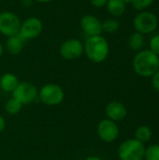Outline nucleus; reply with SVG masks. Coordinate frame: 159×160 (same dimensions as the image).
Segmentation results:
<instances>
[{
    "label": "nucleus",
    "mask_w": 159,
    "mask_h": 160,
    "mask_svg": "<svg viewBox=\"0 0 159 160\" xmlns=\"http://www.w3.org/2000/svg\"><path fill=\"white\" fill-rule=\"evenodd\" d=\"M6 128V120L3 116L0 115V133H2Z\"/></svg>",
    "instance_id": "obj_25"
},
{
    "label": "nucleus",
    "mask_w": 159,
    "mask_h": 160,
    "mask_svg": "<svg viewBox=\"0 0 159 160\" xmlns=\"http://www.w3.org/2000/svg\"><path fill=\"white\" fill-rule=\"evenodd\" d=\"M154 2L155 0H133L132 5L135 9L139 11H143L146 10Z\"/></svg>",
    "instance_id": "obj_21"
},
{
    "label": "nucleus",
    "mask_w": 159,
    "mask_h": 160,
    "mask_svg": "<svg viewBox=\"0 0 159 160\" xmlns=\"http://www.w3.org/2000/svg\"><path fill=\"white\" fill-rule=\"evenodd\" d=\"M91 5L96 8H101L103 7H106L108 0H90Z\"/></svg>",
    "instance_id": "obj_24"
},
{
    "label": "nucleus",
    "mask_w": 159,
    "mask_h": 160,
    "mask_svg": "<svg viewBox=\"0 0 159 160\" xmlns=\"http://www.w3.org/2000/svg\"><path fill=\"white\" fill-rule=\"evenodd\" d=\"M119 27V22L113 18L106 19L102 22V32H105L107 34H113L117 32Z\"/></svg>",
    "instance_id": "obj_19"
},
{
    "label": "nucleus",
    "mask_w": 159,
    "mask_h": 160,
    "mask_svg": "<svg viewBox=\"0 0 159 160\" xmlns=\"http://www.w3.org/2000/svg\"><path fill=\"white\" fill-rule=\"evenodd\" d=\"M150 51L159 56V34L155 35L150 39Z\"/></svg>",
    "instance_id": "obj_22"
},
{
    "label": "nucleus",
    "mask_w": 159,
    "mask_h": 160,
    "mask_svg": "<svg viewBox=\"0 0 159 160\" xmlns=\"http://www.w3.org/2000/svg\"><path fill=\"white\" fill-rule=\"evenodd\" d=\"M126 4H129V3H132L133 2V0H123Z\"/></svg>",
    "instance_id": "obj_30"
},
{
    "label": "nucleus",
    "mask_w": 159,
    "mask_h": 160,
    "mask_svg": "<svg viewBox=\"0 0 159 160\" xmlns=\"http://www.w3.org/2000/svg\"><path fill=\"white\" fill-rule=\"evenodd\" d=\"M80 25L82 32L88 37L98 36L102 33V22L95 15H84L81 19Z\"/></svg>",
    "instance_id": "obj_11"
},
{
    "label": "nucleus",
    "mask_w": 159,
    "mask_h": 160,
    "mask_svg": "<svg viewBox=\"0 0 159 160\" xmlns=\"http://www.w3.org/2000/svg\"><path fill=\"white\" fill-rule=\"evenodd\" d=\"M43 30V23L37 17H29L21 23L19 35L26 41L37 38Z\"/></svg>",
    "instance_id": "obj_8"
},
{
    "label": "nucleus",
    "mask_w": 159,
    "mask_h": 160,
    "mask_svg": "<svg viewBox=\"0 0 159 160\" xmlns=\"http://www.w3.org/2000/svg\"><path fill=\"white\" fill-rule=\"evenodd\" d=\"M152 136H153V132L149 127L141 126L136 129L134 139L141 142L142 143H145V142H150V140L152 139Z\"/></svg>",
    "instance_id": "obj_17"
},
{
    "label": "nucleus",
    "mask_w": 159,
    "mask_h": 160,
    "mask_svg": "<svg viewBox=\"0 0 159 160\" xmlns=\"http://www.w3.org/2000/svg\"><path fill=\"white\" fill-rule=\"evenodd\" d=\"M22 108V105L18 100H16L13 98L8 99L6 102V104H5V111L9 115H16V114H18L21 112Z\"/></svg>",
    "instance_id": "obj_18"
},
{
    "label": "nucleus",
    "mask_w": 159,
    "mask_h": 160,
    "mask_svg": "<svg viewBox=\"0 0 159 160\" xmlns=\"http://www.w3.org/2000/svg\"><path fill=\"white\" fill-rule=\"evenodd\" d=\"M3 52H4V47H3V44L0 41V57L3 55Z\"/></svg>",
    "instance_id": "obj_29"
},
{
    "label": "nucleus",
    "mask_w": 159,
    "mask_h": 160,
    "mask_svg": "<svg viewBox=\"0 0 159 160\" xmlns=\"http://www.w3.org/2000/svg\"><path fill=\"white\" fill-rule=\"evenodd\" d=\"M127 4L123 0H108L106 8L108 12L113 17L122 16L127 9Z\"/></svg>",
    "instance_id": "obj_15"
},
{
    "label": "nucleus",
    "mask_w": 159,
    "mask_h": 160,
    "mask_svg": "<svg viewBox=\"0 0 159 160\" xmlns=\"http://www.w3.org/2000/svg\"><path fill=\"white\" fill-rule=\"evenodd\" d=\"M151 83L153 88L159 93V69L151 77Z\"/></svg>",
    "instance_id": "obj_23"
},
{
    "label": "nucleus",
    "mask_w": 159,
    "mask_h": 160,
    "mask_svg": "<svg viewBox=\"0 0 159 160\" xmlns=\"http://www.w3.org/2000/svg\"><path fill=\"white\" fill-rule=\"evenodd\" d=\"M143 160H159V144H151L146 147Z\"/></svg>",
    "instance_id": "obj_20"
},
{
    "label": "nucleus",
    "mask_w": 159,
    "mask_h": 160,
    "mask_svg": "<svg viewBox=\"0 0 159 160\" xmlns=\"http://www.w3.org/2000/svg\"><path fill=\"white\" fill-rule=\"evenodd\" d=\"M24 42L25 40L19 34L8 37L6 40V49L10 54L18 55L22 52Z\"/></svg>",
    "instance_id": "obj_13"
},
{
    "label": "nucleus",
    "mask_w": 159,
    "mask_h": 160,
    "mask_svg": "<svg viewBox=\"0 0 159 160\" xmlns=\"http://www.w3.org/2000/svg\"><path fill=\"white\" fill-rule=\"evenodd\" d=\"M105 113L108 119L113 122H119L127 117V110L123 103L119 101H111L105 108Z\"/></svg>",
    "instance_id": "obj_12"
},
{
    "label": "nucleus",
    "mask_w": 159,
    "mask_h": 160,
    "mask_svg": "<svg viewBox=\"0 0 159 160\" xmlns=\"http://www.w3.org/2000/svg\"><path fill=\"white\" fill-rule=\"evenodd\" d=\"M110 52L108 40L101 35L88 37L83 43V53L93 63L104 62Z\"/></svg>",
    "instance_id": "obj_2"
},
{
    "label": "nucleus",
    "mask_w": 159,
    "mask_h": 160,
    "mask_svg": "<svg viewBox=\"0 0 159 160\" xmlns=\"http://www.w3.org/2000/svg\"><path fill=\"white\" fill-rule=\"evenodd\" d=\"M22 21L12 11L0 12V34L8 38L19 34Z\"/></svg>",
    "instance_id": "obj_6"
},
{
    "label": "nucleus",
    "mask_w": 159,
    "mask_h": 160,
    "mask_svg": "<svg viewBox=\"0 0 159 160\" xmlns=\"http://www.w3.org/2000/svg\"><path fill=\"white\" fill-rule=\"evenodd\" d=\"M59 52L65 60L78 59L83 54V43L78 38L67 39L61 44Z\"/></svg>",
    "instance_id": "obj_9"
},
{
    "label": "nucleus",
    "mask_w": 159,
    "mask_h": 160,
    "mask_svg": "<svg viewBox=\"0 0 159 160\" xmlns=\"http://www.w3.org/2000/svg\"><path fill=\"white\" fill-rule=\"evenodd\" d=\"M145 43V38L144 35L139 33V32H134L133 34H131L128 38V47L130 50L132 51H136V52H140L142 50L143 46Z\"/></svg>",
    "instance_id": "obj_16"
},
{
    "label": "nucleus",
    "mask_w": 159,
    "mask_h": 160,
    "mask_svg": "<svg viewBox=\"0 0 159 160\" xmlns=\"http://www.w3.org/2000/svg\"><path fill=\"white\" fill-rule=\"evenodd\" d=\"M84 160H102L100 158L98 157H96V156H91V157H88L86 158Z\"/></svg>",
    "instance_id": "obj_27"
},
{
    "label": "nucleus",
    "mask_w": 159,
    "mask_h": 160,
    "mask_svg": "<svg viewBox=\"0 0 159 160\" xmlns=\"http://www.w3.org/2000/svg\"><path fill=\"white\" fill-rule=\"evenodd\" d=\"M98 138L104 142H113L119 136V127L116 122L108 118L101 120L97 128Z\"/></svg>",
    "instance_id": "obj_10"
},
{
    "label": "nucleus",
    "mask_w": 159,
    "mask_h": 160,
    "mask_svg": "<svg viewBox=\"0 0 159 160\" xmlns=\"http://www.w3.org/2000/svg\"><path fill=\"white\" fill-rule=\"evenodd\" d=\"M38 98L40 101L47 106H56L63 102L65 92L63 88L56 83H47L40 88Z\"/></svg>",
    "instance_id": "obj_5"
},
{
    "label": "nucleus",
    "mask_w": 159,
    "mask_h": 160,
    "mask_svg": "<svg viewBox=\"0 0 159 160\" xmlns=\"http://www.w3.org/2000/svg\"><path fill=\"white\" fill-rule=\"evenodd\" d=\"M146 146L136 139H128L123 142L117 151L120 160H143Z\"/></svg>",
    "instance_id": "obj_3"
},
{
    "label": "nucleus",
    "mask_w": 159,
    "mask_h": 160,
    "mask_svg": "<svg viewBox=\"0 0 159 160\" xmlns=\"http://www.w3.org/2000/svg\"><path fill=\"white\" fill-rule=\"evenodd\" d=\"M33 1L37 2V3H42V4H44V3H49V2H51L52 0H33Z\"/></svg>",
    "instance_id": "obj_28"
},
{
    "label": "nucleus",
    "mask_w": 159,
    "mask_h": 160,
    "mask_svg": "<svg viewBox=\"0 0 159 160\" xmlns=\"http://www.w3.org/2000/svg\"><path fill=\"white\" fill-rule=\"evenodd\" d=\"M135 73L143 78L152 77L159 69V56L150 50H142L133 58Z\"/></svg>",
    "instance_id": "obj_1"
},
{
    "label": "nucleus",
    "mask_w": 159,
    "mask_h": 160,
    "mask_svg": "<svg viewBox=\"0 0 159 160\" xmlns=\"http://www.w3.org/2000/svg\"><path fill=\"white\" fill-rule=\"evenodd\" d=\"M133 25L136 32L142 35H148L157 30L158 26V19L157 16L152 11L143 10L135 16Z\"/></svg>",
    "instance_id": "obj_4"
},
{
    "label": "nucleus",
    "mask_w": 159,
    "mask_h": 160,
    "mask_svg": "<svg viewBox=\"0 0 159 160\" xmlns=\"http://www.w3.org/2000/svg\"><path fill=\"white\" fill-rule=\"evenodd\" d=\"M32 1H33V0H22V4L24 7L27 8V7H29V6L32 4Z\"/></svg>",
    "instance_id": "obj_26"
},
{
    "label": "nucleus",
    "mask_w": 159,
    "mask_h": 160,
    "mask_svg": "<svg viewBox=\"0 0 159 160\" xmlns=\"http://www.w3.org/2000/svg\"><path fill=\"white\" fill-rule=\"evenodd\" d=\"M38 97L37 88L29 82H21L12 92V98L18 100L22 106L28 105Z\"/></svg>",
    "instance_id": "obj_7"
},
{
    "label": "nucleus",
    "mask_w": 159,
    "mask_h": 160,
    "mask_svg": "<svg viewBox=\"0 0 159 160\" xmlns=\"http://www.w3.org/2000/svg\"><path fill=\"white\" fill-rule=\"evenodd\" d=\"M17 76L13 73H5L0 78V88L7 93H12L19 84Z\"/></svg>",
    "instance_id": "obj_14"
}]
</instances>
